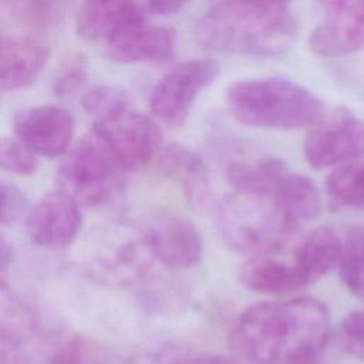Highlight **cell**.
I'll list each match as a JSON object with an SVG mask.
<instances>
[{"label":"cell","mask_w":364,"mask_h":364,"mask_svg":"<svg viewBox=\"0 0 364 364\" xmlns=\"http://www.w3.org/2000/svg\"><path fill=\"white\" fill-rule=\"evenodd\" d=\"M324 14L354 13L364 16V0H314Z\"/></svg>","instance_id":"obj_31"},{"label":"cell","mask_w":364,"mask_h":364,"mask_svg":"<svg viewBox=\"0 0 364 364\" xmlns=\"http://www.w3.org/2000/svg\"><path fill=\"white\" fill-rule=\"evenodd\" d=\"M225 102L236 121L257 128H306L326 115L313 91L284 77L236 81L226 90Z\"/></svg>","instance_id":"obj_3"},{"label":"cell","mask_w":364,"mask_h":364,"mask_svg":"<svg viewBox=\"0 0 364 364\" xmlns=\"http://www.w3.org/2000/svg\"><path fill=\"white\" fill-rule=\"evenodd\" d=\"M218 226L229 246L249 255L282 247L294 229L273 198L240 191L219 203Z\"/></svg>","instance_id":"obj_4"},{"label":"cell","mask_w":364,"mask_h":364,"mask_svg":"<svg viewBox=\"0 0 364 364\" xmlns=\"http://www.w3.org/2000/svg\"><path fill=\"white\" fill-rule=\"evenodd\" d=\"M273 199L282 213L294 226L316 220L321 213V195L306 175L289 171L280 181Z\"/></svg>","instance_id":"obj_19"},{"label":"cell","mask_w":364,"mask_h":364,"mask_svg":"<svg viewBox=\"0 0 364 364\" xmlns=\"http://www.w3.org/2000/svg\"><path fill=\"white\" fill-rule=\"evenodd\" d=\"M304 156L311 168L324 169L364 156V121L338 107L310 127Z\"/></svg>","instance_id":"obj_8"},{"label":"cell","mask_w":364,"mask_h":364,"mask_svg":"<svg viewBox=\"0 0 364 364\" xmlns=\"http://www.w3.org/2000/svg\"><path fill=\"white\" fill-rule=\"evenodd\" d=\"M337 269L347 290L364 300V230L348 233Z\"/></svg>","instance_id":"obj_23"},{"label":"cell","mask_w":364,"mask_h":364,"mask_svg":"<svg viewBox=\"0 0 364 364\" xmlns=\"http://www.w3.org/2000/svg\"><path fill=\"white\" fill-rule=\"evenodd\" d=\"M13 128L18 141L34 154L57 158L70 149L75 122L65 108L37 105L16 112Z\"/></svg>","instance_id":"obj_9"},{"label":"cell","mask_w":364,"mask_h":364,"mask_svg":"<svg viewBox=\"0 0 364 364\" xmlns=\"http://www.w3.org/2000/svg\"><path fill=\"white\" fill-rule=\"evenodd\" d=\"M129 102H132V98L128 91L112 85H97L88 90L81 100L84 111L94 119L104 117Z\"/></svg>","instance_id":"obj_26"},{"label":"cell","mask_w":364,"mask_h":364,"mask_svg":"<svg viewBox=\"0 0 364 364\" xmlns=\"http://www.w3.org/2000/svg\"><path fill=\"white\" fill-rule=\"evenodd\" d=\"M81 226L80 203L63 191L44 195L28 212L26 228L30 239L43 247L70 245Z\"/></svg>","instance_id":"obj_10"},{"label":"cell","mask_w":364,"mask_h":364,"mask_svg":"<svg viewBox=\"0 0 364 364\" xmlns=\"http://www.w3.org/2000/svg\"><path fill=\"white\" fill-rule=\"evenodd\" d=\"M145 20L136 0H82L77 33L87 41L108 43L124 28Z\"/></svg>","instance_id":"obj_13"},{"label":"cell","mask_w":364,"mask_h":364,"mask_svg":"<svg viewBox=\"0 0 364 364\" xmlns=\"http://www.w3.org/2000/svg\"><path fill=\"white\" fill-rule=\"evenodd\" d=\"M326 193L333 209L364 206V159L334 168L326 179Z\"/></svg>","instance_id":"obj_22"},{"label":"cell","mask_w":364,"mask_h":364,"mask_svg":"<svg viewBox=\"0 0 364 364\" xmlns=\"http://www.w3.org/2000/svg\"><path fill=\"white\" fill-rule=\"evenodd\" d=\"M27 212L24 193L13 183L1 182V225L10 226L18 222Z\"/></svg>","instance_id":"obj_29"},{"label":"cell","mask_w":364,"mask_h":364,"mask_svg":"<svg viewBox=\"0 0 364 364\" xmlns=\"http://www.w3.org/2000/svg\"><path fill=\"white\" fill-rule=\"evenodd\" d=\"M189 0H146L148 9L158 16H171L182 10Z\"/></svg>","instance_id":"obj_33"},{"label":"cell","mask_w":364,"mask_h":364,"mask_svg":"<svg viewBox=\"0 0 364 364\" xmlns=\"http://www.w3.org/2000/svg\"><path fill=\"white\" fill-rule=\"evenodd\" d=\"M168 364H239L233 357L212 353H186L166 357Z\"/></svg>","instance_id":"obj_30"},{"label":"cell","mask_w":364,"mask_h":364,"mask_svg":"<svg viewBox=\"0 0 364 364\" xmlns=\"http://www.w3.org/2000/svg\"><path fill=\"white\" fill-rule=\"evenodd\" d=\"M344 242L330 226H318L309 232L296 250L294 266L311 283L337 267Z\"/></svg>","instance_id":"obj_18"},{"label":"cell","mask_w":364,"mask_h":364,"mask_svg":"<svg viewBox=\"0 0 364 364\" xmlns=\"http://www.w3.org/2000/svg\"><path fill=\"white\" fill-rule=\"evenodd\" d=\"M240 1L256 4V6H264V7H286L289 0H240Z\"/></svg>","instance_id":"obj_35"},{"label":"cell","mask_w":364,"mask_h":364,"mask_svg":"<svg viewBox=\"0 0 364 364\" xmlns=\"http://www.w3.org/2000/svg\"><path fill=\"white\" fill-rule=\"evenodd\" d=\"M74 0H10L18 16L33 26L48 27L58 23Z\"/></svg>","instance_id":"obj_25"},{"label":"cell","mask_w":364,"mask_h":364,"mask_svg":"<svg viewBox=\"0 0 364 364\" xmlns=\"http://www.w3.org/2000/svg\"><path fill=\"white\" fill-rule=\"evenodd\" d=\"M330 313L313 297L259 303L240 316L232 334L249 364H313L330 338Z\"/></svg>","instance_id":"obj_1"},{"label":"cell","mask_w":364,"mask_h":364,"mask_svg":"<svg viewBox=\"0 0 364 364\" xmlns=\"http://www.w3.org/2000/svg\"><path fill=\"white\" fill-rule=\"evenodd\" d=\"M159 164L166 175L181 182L186 196L192 202L205 203L210 191L206 166L198 154L183 145L171 144L162 146Z\"/></svg>","instance_id":"obj_20"},{"label":"cell","mask_w":364,"mask_h":364,"mask_svg":"<svg viewBox=\"0 0 364 364\" xmlns=\"http://www.w3.org/2000/svg\"><path fill=\"white\" fill-rule=\"evenodd\" d=\"M0 165L4 171L27 176L36 171L37 161L34 152L21 141L3 138L0 144Z\"/></svg>","instance_id":"obj_27"},{"label":"cell","mask_w":364,"mask_h":364,"mask_svg":"<svg viewBox=\"0 0 364 364\" xmlns=\"http://www.w3.org/2000/svg\"><path fill=\"white\" fill-rule=\"evenodd\" d=\"M237 277L247 290L263 294H287L309 284L294 264L289 266L266 256L242 264Z\"/></svg>","instance_id":"obj_17"},{"label":"cell","mask_w":364,"mask_h":364,"mask_svg":"<svg viewBox=\"0 0 364 364\" xmlns=\"http://www.w3.org/2000/svg\"><path fill=\"white\" fill-rule=\"evenodd\" d=\"M310 50L321 57H343L364 48V17L328 14L309 37Z\"/></svg>","instance_id":"obj_16"},{"label":"cell","mask_w":364,"mask_h":364,"mask_svg":"<svg viewBox=\"0 0 364 364\" xmlns=\"http://www.w3.org/2000/svg\"><path fill=\"white\" fill-rule=\"evenodd\" d=\"M219 64L210 58L188 60L172 67L154 85L149 108L162 122L178 127L185 122L199 97L218 77Z\"/></svg>","instance_id":"obj_7"},{"label":"cell","mask_w":364,"mask_h":364,"mask_svg":"<svg viewBox=\"0 0 364 364\" xmlns=\"http://www.w3.org/2000/svg\"><path fill=\"white\" fill-rule=\"evenodd\" d=\"M127 172L108 144L91 129L64 154L57 181L60 191L78 203L98 206L121 192Z\"/></svg>","instance_id":"obj_5"},{"label":"cell","mask_w":364,"mask_h":364,"mask_svg":"<svg viewBox=\"0 0 364 364\" xmlns=\"http://www.w3.org/2000/svg\"><path fill=\"white\" fill-rule=\"evenodd\" d=\"M145 243L154 257L172 269L195 266L202 255V235L186 218H161L148 232Z\"/></svg>","instance_id":"obj_11"},{"label":"cell","mask_w":364,"mask_h":364,"mask_svg":"<svg viewBox=\"0 0 364 364\" xmlns=\"http://www.w3.org/2000/svg\"><path fill=\"white\" fill-rule=\"evenodd\" d=\"M30 364H102V351L84 336L57 333L40 340Z\"/></svg>","instance_id":"obj_21"},{"label":"cell","mask_w":364,"mask_h":364,"mask_svg":"<svg viewBox=\"0 0 364 364\" xmlns=\"http://www.w3.org/2000/svg\"><path fill=\"white\" fill-rule=\"evenodd\" d=\"M92 129L108 144L129 172L148 165L162 149V132L156 122L127 104L94 119Z\"/></svg>","instance_id":"obj_6"},{"label":"cell","mask_w":364,"mask_h":364,"mask_svg":"<svg viewBox=\"0 0 364 364\" xmlns=\"http://www.w3.org/2000/svg\"><path fill=\"white\" fill-rule=\"evenodd\" d=\"M176 33L164 26L138 21L107 43L108 55L118 63L165 61L175 54Z\"/></svg>","instance_id":"obj_12"},{"label":"cell","mask_w":364,"mask_h":364,"mask_svg":"<svg viewBox=\"0 0 364 364\" xmlns=\"http://www.w3.org/2000/svg\"><path fill=\"white\" fill-rule=\"evenodd\" d=\"M0 260H1V272L4 273L13 260V249L7 243L4 236H1V242H0Z\"/></svg>","instance_id":"obj_34"},{"label":"cell","mask_w":364,"mask_h":364,"mask_svg":"<svg viewBox=\"0 0 364 364\" xmlns=\"http://www.w3.org/2000/svg\"><path fill=\"white\" fill-rule=\"evenodd\" d=\"M341 340L346 351L364 361V307L353 310L341 323Z\"/></svg>","instance_id":"obj_28"},{"label":"cell","mask_w":364,"mask_h":364,"mask_svg":"<svg viewBox=\"0 0 364 364\" xmlns=\"http://www.w3.org/2000/svg\"><path fill=\"white\" fill-rule=\"evenodd\" d=\"M50 51L40 41L23 36H3L0 54V87L4 92L31 85L48 61Z\"/></svg>","instance_id":"obj_14"},{"label":"cell","mask_w":364,"mask_h":364,"mask_svg":"<svg viewBox=\"0 0 364 364\" xmlns=\"http://www.w3.org/2000/svg\"><path fill=\"white\" fill-rule=\"evenodd\" d=\"M18 344L16 338L0 333V364H21Z\"/></svg>","instance_id":"obj_32"},{"label":"cell","mask_w":364,"mask_h":364,"mask_svg":"<svg viewBox=\"0 0 364 364\" xmlns=\"http://www.w3.org/2000/svg\"><path fill=\"white\" fill-rule=\"evenodd\" d=\"M225 173L232 186L240 192L273 198L283 176L290 171L284 161L273 155L233 152L225 159Z\"/></svg>","instance_id":"obj_15"},{"label":"cell","mask_w":364,"mask_h":364,"mask_svg":"<svg viewBox=\"0 0 364 364\" xmlns=\"http://www.w3.org/2000/svg\"><path fill=\"white\" fill-rule=\"evenodd\" d=\"M88 81V60L81 53L68 54L54 71L51 90L63 101H70L78 95Z\"/></svg>","instance_id":"obj_24"},{"label":"cell","mask_w":364,"mask_h":364,"mask_svg":"<svg viewBox=\"0 0 364 364\" xmlns=\"http://www.w3.org/2000/svg\"><path fill=\"white\" fill-rule=\"evenodd\" d=\"M297 21L287 7H264L240 0L212 6L196 23L195 40L205 51L272 57L297 37Z\"/></svg>","instance_id":"obj_2"}]
</instances>
